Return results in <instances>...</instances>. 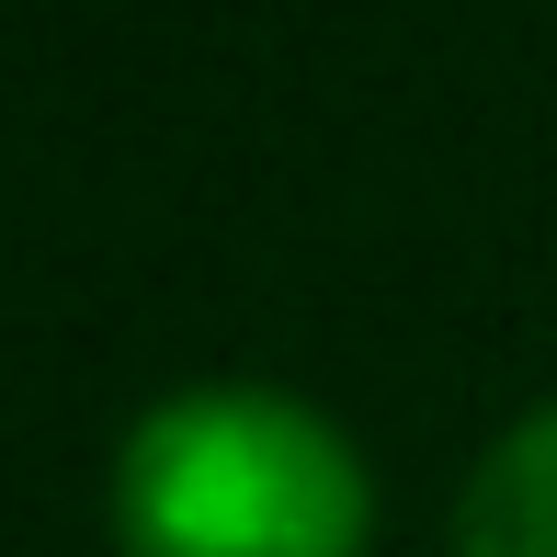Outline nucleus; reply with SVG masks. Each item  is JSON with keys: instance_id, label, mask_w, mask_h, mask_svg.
Segmentation results:
<instances>
[{"instance_id": "nucleus-1", "label": "nucleus", "mask_w": 557, "mask_h": 557, "mask_svg": "<svg viewBox=\"0 0 557 557\" xmlns=\"http://www.w3.org/2000/svg\"><path fill=\"white\" fill-rule=\"evenodd\" d=\"M125 557H364L375 478L342 421L285 387H183L114 455Z\"/></svg>"}, {"instance_id": "nucleus-2", "label": "nucleus", "mask_w": 557, "mask_h": 557, "mask_svg": "<svg viewBox=\"0 0 557 557\" xmlns=\"http://www.w3.org/2000/svg\"><path fill=\"white\" fill-rule=\"evenodd\" d=\"M455 557H557V398L478 455L455 500Z\"/></svg>"}]
</instances>
